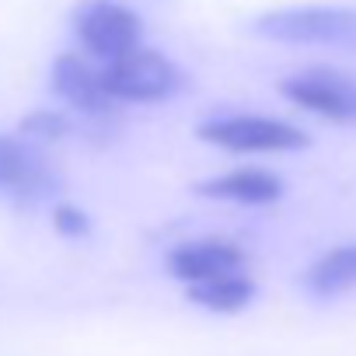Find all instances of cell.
<instances>
[{
	"label": "cell",
	"mask_w": 356,
	"mask_h": 356,
	"mask_svg": "<svg viewBox=\"0 0 356 356\" xmlns=\"http://www.w3.org/2000/svg\"><path fill=\"white\" fill-rule=\"evenodd\" d=\"M280 95L332 122H356V77L335 67H307L280 81Z\"/></svg>",
	"instance_id": "obj_5"
},
{
	"label": "cell",
	"mask_w": 356,
	"mask_h": 356,
	"mask_svg": "<svg viewBox=\"0 0 356 356\" xmlns=\"http://www.w3.org/2000/svg\"><path fill=\"white\" fill-rule=\"evenodd\" d=\"M252 297H255V283L248 273H227V276H217L207 283H189V300L207 311H217V314H234V311L248 307Z\"/></svg>",
	"instance_id": "obj_11"
},
{
	"label": "cell",
	"mask_w": 356,
	"mask_h": 356,
	"mask_svg": "<svg viewBox=\"0 0 356 356\" xmlns=\"http://www.w3.org/2000/svg\"><path fill=\"white\" fill-rule=\"evenodd\" d=\"M200 140L213 143L220 150L234 154H283V150H304L311 136L283 119L266 115H224L200 126Z\"/></svg>",
	"instance_id": "obj_3"
},
{
	"label": "cell",
	"mask_w": 356,
	"mask_h": 356,
	"mask_svg": "<svg viewBox=\"0 0 356 356\" xmlns=\"http://www.w3.org/2000/svg\"><path fill=\"white\" fill-rule=\"evenodd\" d=\"M53 227H56L60 234H67V238H84V234L91 231L88 213L77 210V207H67V203L53 210Z\"/></svg>",
	"instance_id": "obj_13"
},
{
	"label": "cell",
	"mask_w": 356,
	"mask_h": 356,
	"mask_svg": "<svg viewBox=\"0 0 356 356\" xmlns=\"http://www.w3.org/2000/svg\"><path fill=\"white\" fill-rule=\"evenodd\" d=\"M102 84L115 102H164L182 88V70H178L164 53L147 49L143 42L102 67Z\"/></svg>",
	"instance_id": "obj_2"
},
{
	"label": "cell",
	"mask_w": 356,
	"mask_h": 356,
	"mask_svg": "<svg viewBox=\"0 0 356 356\" xmlns=\"http://www.w3.org/2000/svg\"><path fill=\"white\" fill-rule=\"evenodd\" d=\"M22 136H35V140H60L70 133V119L60 108H35L18 122Z\"/></svg>",
	"instance_id": "obj_12"
},
{
	"label": "cell",
	"mask_w": 356,
	"mask_h": 356,
	"mask_svg": "<svg viewBox=\"0 0 356 356\" xmlns=\"http://www.w3.org/2000/svg\"><path fill=\"white\" fill-rule=\"evenodd\" d=\"M74 35L95 60H115L143 42V22L115 0H81L70 15Z\"/></svg>",
	"instance_id": "obj_4"
},
{
	"label": "cell",
	"mask_w": 356,
	"mask_h": 356,
	"mask_svg": "<svg viewBox=\"0 0 356 356\" xmlns=\"http://www.w3.org/2000/svg\"><path fill=\"white\" fill-rule=\"evenodd\" d=\"M53 91L77 112L88 115H108L119 102L105 91L102 84V70L91 67L88 60H81L77 53H63L53 63Z\"/></svg>",
	"instance_id": "obj_7"
},
{
	"label": "cell",
	"mask_w": 356,
	"mask_h": 356,
	"mask_svg": "<svg viewBox=\"0 0 356 356\" xmlns=\"http://www.w3.org/2000/svg\"><path fill=\"white\" fill-rule=\"evenodd\" d=\"M252 35L280 46H321V49L356 53V8L307 4V8L266 11L252 22Z\"/></svg>",
	"instance_id": "obj_1"
},
{
	"label": "cell",
	"mask_w": 356,
	"mask_h": 356,
	"mask_svg": "<svg viewBox=\"0 0 356 356\" xmlns=\"http://www.w3.org/2000/svg\"><path fill=\"white\" fill-rule=\"evenodd\" d=\"M200 196L241 203V207H266V203H276L283 196V178L273 171H262V168H238V171L200 182Z\"/></svg>",
	"instance_id": "obj_9"
},
{
	"label": "cell",
	"mask_w": 356,
	"mask_h": 356,
	"mask_svg": "<svg viewBox=\"0 0 356 356\" xmlns=\"http://www.w3.org/2000/svg\"><path fill=\"white\" fill-rule=\"evenodd\" d=\"M168 269L182 283H207V280H217L227 273H245V252L220 238L189 241V245H178L168 255Z\"/></svg>",
	"instance_id": "obj_8"
},
{
	"label": "cell",
	"mask_w": 356,
	"mask_h": 356,
	"mask_svg": "<svg viewBox=\"0 0 356 356\" xmlns=\"http://www.w3.org/2000/svg\"><path fill=\"white\" fill-rule=\"evenodd\" d=\"M0 189L15 196H46L56 189V171L29 140L0 133Z\"/></svg>",
	"instance_id": "obj_6"
},
{
	"label": "cell",
	"mask_w": 356,
	"mask_h": 356,
	"mask_svg": "<svg viewBox=\"0 0 356 356\" xmlns=\"http://www.w3.org/2000/svg\"><path fill=\"white\" fill-rule=\"evenodd\" d=\"M304 286L314 297H339V293L353 290L356 286V245H339V248L325 252L304 273Z\"/></svg>",
	"instance_id": "obj_10"
}]
</instances>
